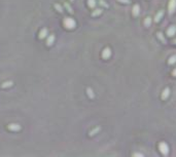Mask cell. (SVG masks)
Returning a JSON list of instances; mask_svg holds the SVG:
<instances>
[{
  "label": "cell",
  "instance_id": "obj_21",
  "mask_svg": "<svg viewBox=\"0 0 176 157\" xmlns=\"http://www.w3.org/2000/svg\"><path fill=\"white\" fill-rule=\"evenodd\" d=\"M11 85H12V82L11 81H6V82H4L2 84V88H6V87H9Z\"/></svg>",
  "mask_w": 176,
  "mask_h": 157
},
{
  "label": "cell",
  "instance_id": "obj_15",
  "mask_svg": "<svg viewBox=\"0 0 176 157\" xmlns=\"http://www.w3.org/2000/svg\"><path fill=\"white\" fill-rule=\"evenodd\" d=\"M176 63V54H173L169 57V60H168V64L169 65H174Z\"/></svg>",
  "mask_w": 176,
  "mask_h": 157
},
{
  "label": "cell",
  "instance_id": "obj_12",
  "mask_svg": "<svg viewBox=\"0 0 176 157\" xmlns=\"http://www.w3.org/2000/svg\"><path fill=\"white\" fill-rule=\"evenodd\" d=\"M103 9L102 8H95L93 11H92V15L93 16H98V15H100L102 13Z\"/></svg>",
  "mask_w": 176,
  "mask_h": 157
},
{
  "label": "cell",
  "instance_id": "obj_6",
  "mask_svg": "<svg viewBox=\"0 0 176 157\" xmlns=\"http://www.w3.org/2000/svg\"><path fill=\"white\" fill-rule=\"evenodd\" d=\"M45 39H46V41H45L46 45H47V46H51V45L54 44V42H55V40H56V37H55L54 34H49L47 37H46Z\"/></svg>",
  "mask_w": 176,
  "mask_h": 157
},
{
  "label": "cell",
  "instance_id": "obj_4",
  "mask_svg": "<svg viewBox=\"0 0 176 157\" xmlns=\"http://www.w3.org/2000/svg\"><path fill=\"white\" fill-rule=\"evenodd\" d=\"M175 33H176V26H175V25L170 26V27L167 29V31H166V34H167L168 37H173V36L175 35Z\"/></svg>",
  "mask_w": 176,
  "mask_h": 157
},
{
  "label": "cell",
  "instance_id": "obj_22",
  "mask_svg": "<svg viewBox=\"0 0 176 157\" xmlns=\"http://www.w3.org/2000/svg\"><path fill=\"white\" fill-rule=\"evenodd\" d=\"M99 4H100L101 6H103V7H108V4L104 1V0H99Z\"/></svg>",
  "mask_w": 176,
  "mask_h": 157
},
{
  "label": "cell",
  "instance_id": "obj_17",
  "mask_svg": "<svg viewBox=\"0 0 176 157\" xmlns=\"http://www.w3.org/2000/svg\"><path fill=\"white\" fill-rule=\"evenodd\" d=\"M63 5H64V7L66 8V10H67V11H68L69 13H73V9H72L71 5H70V4L68 3V2H65V3L63 4Z\"/></svg>",
  "mask_w": 176,
  "mask_h": 157
},
{
  "label": "cell",
  "instance_id": "obj_11",
  "mask_svg": "<svg viewBox=\"0 0 176 157\" xmlns=\"http://www.w3.org/2000/svg\"><path fill=\"white\" fill-rule=\"evenodd\" d=\"M170 88L169 87H166L164 90H163V92H162V95H161V97H162V100H167L168 97H169V95H170Z\"/></svg>",
  "mask_w": 176,
  "mask_h": 157
},
{
  "label": "cell",
  "instance_id": "obj_2",
  "mask_svg": "<svg viewBox=\"0 0 176 157\" xmlns=\"http://www.w3.org/2000/svg\"><path fill=\"white\" fill-rule=\"evenodd\" d=\"M159 150H160V152L164 155V156H167L168 154H169V151H170V149H169V146H168V144L166 143V142H161V143H159Z\"/></svg>",
  "mask_w": 176,
  "mask_h": 157
},
{
  "label": "cell",
  "instance_id": "obj_7",
  "mask_svg": "<svg viewBox=\"0 0 176 157\" xmlns=\"http://www.w3.org/2000/svg\"><path fill=\"white\" fill-rule=\"evenodd\" d=\"M164 10L163 9H161V10H159L158 12H156V14L154 15V18H153V21L155 22V23H159L161 19L163 18V16H164Z\"/></svg>",
  "mask_w": 176,
  "mask_h": 157
},
{
  "label": "cell",
  "instance_id": "obj_1",
  "mask_svg": "<svg viewBox=\"0 0 176 157\" xmlns=\"http://www.w3.org/2000/svg\"><path fill=\"white\" fill-rule=\"evenodd\" d=\"M63 25H64V27H65L66 29H68V30H72V29L75 28L76 23H75V21H74V18L68 16V17H65V18H64Z\"/></svg>",
  "mask_w": 176,
  "mask_h": 157
},
{
  "label": "cell",
  "instance_id": "obj_13",
  "mask_svg": "<svg viewBox=\"0 0 176 157\" xmlns=\"http://www.w3.org/2000/svg\"><path fill=\"white\" fill-rule=\"evenodd\" d=\"M156 36H158V38L160 39V40L164 43V44H166L167 43V40H166V38L164 37V35H163V33H161V32H158L156 33Z\"/></svg>",
  "mask_w": 176,
  "mask_h": 157
},
{
  "label": "cell",
  "instance_id": "obj_24",
  "mask_svg": "<svg viewBox=\"0 0 176 157\" xmlns=\"http://www.w3.org/2000/svg\"><path fill=\"white\" fill-rule=\"evenodd\" d=\"M133 156H140V157H142V156H143V154H141V153H134V154H133Z\"/></svg>",
  "mask_w": 176,
  "mask_h": 157
},
{
  "label": "cell",
  "instance_id": "obj_23",
  "mask_svg": "<svg viewBox=\"0 0 176 157\" xmlns=\"http://www.w3.org/2000/svg\"><path fill=\"white\" fill-rule=\"evenodd\" d=\"M117 1H120V2H122L124 4H129L130 3V0H117Z\"/></svg>",
  "mask_w": 176,
  "mask_h": 157
},
{
  "label": "cell",
  "instance_id": "obj_16",
  "mask_svg": "<svg viewBox=\"0 0 176 157\" xmlns=\"http://www.w3.org/2000/svg\"><path fill=\"white\" fill-rule=\"evenodd\" d=\"M151 21H152V18H151L150 16H147V17L144 19V26H145L146 28H148V27L150 26V24H151Z\"/></svg>",
  "mask_w": 176,
  "mask_h": 157
},
{
  "label": "cell",
  "instance_id": "obj_20",
  "mask_svg": "<svg viewBox=\"0 0 176 157\" xmlns=\"http://www.w3.org/2000/svg\"><path fill=\"white\" fill-rule=\"evenodd\" d=\"M100 129H101V128H100L99 126H98V127H96V128H94L93 130H91V131H90V135H95V134H96V133H97L98 131H99Z\"/></svg>",
  "mask_w": 176,
  "mask_h": 157
},
{
  "label": "cell",
  "instance_id": "obj_8",
  "mask_svg": "<svg viewBox=\"0 0 176 157\" xmlns=\"http://www.w3.org/2000/svg\"><path fill=\"white\" fill-rule=\"evenodd\" d=\"M140 13V5L139 4H134L132 7V14L134 16H138Z\"/></svg>",
  "mask_w": 176,
  "mask_h": 157
},
{
  "label": "cell",
  "instance_id": "obj_14",
  "mask_svg": "<svg viewBox=\"0 0 176 157\" xmlns=\"http://www.w3.org/2000/svg\"><path fill=\"white\" fill-rule=\"evenodd\" d=\"M97 5V1L96 0H88V6L90 8H95Z\"/></svg>",
  "mask_w": 176,
  "mask_h": 157
},
{
  "label": "cell",
  "instance_id": "obj_3",
  "mask_svg": "<svg viewBox=\"0 0 176 157\" xmlns=\"http://www.w3.org/2000/svg\"><path fill=\"white\" fill-rule=\"evenodd\" d=\"M176 9V0H169L168 3V13L173 14Z\"/></svg>",
  "mask_w": 176,
  "mask_h": 157
},
{
  "label": "cell",
  "instance_id": "obj_19",
  "mask_svg": "<svg viewBox=\"0 0 176 157\" xmlns=\"http://www.w3.org/2000/svg\"><path fill=\"white\" fill-rule=\"evenodd\" d=\"M87 93H88L89 97H91V99H93V97L95 96V93H94L93 89H92V88H90V87H88V88H87Z\"/></svg>",
  "mask_w": 176,
  "mask_h": 157
},
{
  "label": "cell",
  "instance_id": "obj_18",
  "mask_svg": "<svg viewBox=\"0 0 176 157\" xmlns=\"http://www.w3.org/2000/svg\"><path fill=\"white\" fill-rule=\"evenodd\" d=\"M54 7H55V9L57 10V11H59L60 13H62L64 10H63V7H62V5H60V4H58V3H56L55 5H54Z\"/></svg>",
  "mask_w": 176,
  "mask_h": 157
},
{
  "label": "cell",
  "instance_id": "obj_26",
  "mask_svg": "<svg viewBox=\"0 0 176 157\" xmlns=\"http://www.w3.org/2000/svg\"><path fill=\"white\" fill-rule=\"evenodd\" d=\"M173 43H174V44H176V39H174V40H173Z\"/></svg>",
  "mask_w": 176,
  "mask_h": 157
},
{
  "label": "cell",
  "instance_id": "obj_25",
  "mask_svg": "<svg viewBox=\"0 0 176 157\" xmlns=\"http://www.w3.org/2000/svg\"><path fill=\"white\" fill-rule=\"evenodd\" d=\"M172 75H173L174 77H176V69H174V70L172 71Z\"/></svg>",
  "mask_w": 176,
  "mask_h": 157
},
{
  "label": "cell",
  "instance_id": "obj_27",
  "mask_svg": "<svg viewBox=\"0 0 176 157\" xmlns=\"http://www.w3.org/2000/svg\"><path fill=\"white\" fill-rule=\"evenodd\" d=\"M69 1H74V0H69Z\"/></svg>",
  "mask_w": 176,
  "mask_h": 157
},
{
  "label": "cell",
  "instance_id": "obj_10",
  "mask_svg": "<svg viewBox=\"0 0 176 157\" xmlns=\"http://www.w3.org/2000/svg\"><path fill=\"white\" fill-rule=\"evenodd\" d=\"M47 35H49V30L46 28H43L40 30V32H39L38 37H39V39H44L47 37Z\"/></svg>",
  "mask_w": 176,
  "mask_h": 157
},
{
  "label": "cell",
  "instance_id": "obj_5",
  "mask_svg": "<svg viewBox=\"0 0 176 157\" xmlns=\"http://www.w3.org/2000/svg\"><path fill=\"white\" fill-rule=\"evenodd\" d=\"M102 57L104 58V60H107V58H109L111 56V49L109 47H105L103 50H102Z\"/></svg>",
  "mask_w": 176,
  "mask_h": 157
},
{
  "label": "cell",
  "instance_id": "obj_9",
  "mask_svg": "<svg viewBox=\"0 0 176 157\" xmlns=\"http://www.w3.org/2000/svg\"><path fill=\"white\" fill-rule=\"evenodd\" d=\"M7 128L11 131H18V130L21 129V125L18 124V123H10L7 125Z\"/></svg>",
  "mask_w": 176,
  "mask_h": 157
}]
</instances>
